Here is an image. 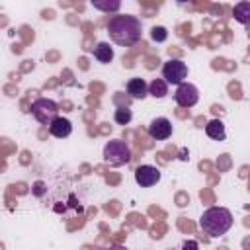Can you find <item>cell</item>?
I'll use <instances>...</instances> for the list:
<instances>
[{
  "label": "cell",
  "instance_id": "obj_17",
  "mask_svg": "<svg viewBox=\"0 0 250 250\" xmlns=\"http://www.w3.org/2000/svg\"><path fill=\"white\" fill-rule=\"evenodd\" d=\"M150 37H152V41H156V43H162V41H166V37H168V31H166V27L158 25V27H152V29H150Z\"/></svg>",
  "mask_w": 250,
  "mask_h": 250
},
{
  "label": "cell",
  "instance_id": "obj_2",
  "mask_svg": "<svg viewBox=\"0 0 250 250\" xmlns=\"http://www.w3.org/2000/svg\"><path fill=\"white\" fill-rule=\"evenodd\" d=\"M199 227L209 236H223L232 227V213L227 207H209L199 217Z\"/></svg>",
  "mask_w": 250,
  "mask_h": 250
},
{
  "label": "cell",
  "instance_id": "obj_15",
  "mask_svg": "<svg viewBox=\"0 0 250 250\" xmlns=\"http://www.w3.org/2000/svg\"><path fill=\"white\" fill-rule=\"evenodd\" d=\"M90 4L100 12H117L121 8V0H90Z\"/></svg>",
  "mask_w": 250,
  "mask_h": 250
},
{
  "label": "cell",
  "instance_id": "obj_13",
  "mask_svg": "<svg viewBox=\"0 0 250 250\" xmlns=\"http://www.w3.org/2000/svg\"><path fill=\"white\" fill-rule=\"evenodd\" d=\"M94 57L98 59V62H111L113 61V49H111V45L109 43H105V41H100L96 47H94Z\"/></svg>",
  "mask_w": 250,
  "mask_h": 250
},
{
  "label": "cell",
  "instance_id": "obj_19",
  "mask_svg": "<svg viewBox=\"0 0 250 250\" xmlns=\"http://www.w3.org/2000/svg\"><path fill=\"white\" fill-rule=\"evenodd\" d=\"M184 246H186V248H188V246H189V248H197V244H195V242H186Z\"/></svg>",
  "mask_w": 250,
  "mask_h": 250
},
{
  "label": "cell",
  "instance_id": "obj_3",
  "mask_svg": "<svg viewBox=\"0 0 250 250\" xmlns=\"http://www.w3.org/2000/svg\"><path fill=\"white\" fill-rule=\"evenodd\" d=\"M104 160L111 166H123L127 162H131V148L125 141H109L104 146Z\"/></svg>",
  "mask_w": 250,
  "mask_h": 250
},
{
  "label": "cell",
  "instance_id": "obj_12",
  "mask_svg": "<svg viewBox=\"0 0 250 250\" xmlns=\"http://www.w3.org/2000/svg\"><path fill=\"white\" fill-rule=\"evenodd\" d=\"M232 16L238 23L242 25H250V2L248 0H242L238 2L234 8H232Z\"/></svg>",
  "mask_w": 250,
  "mask_h": 250
},
{
  "label": "cell",
  "instance_id": "obj_5",
  "mask_svg": "<svg viewBox=\"0 0 250 250\" xmlns=\"http://www.w3.org/2000/svg\"><path fill=\"white\" fill-rule=\"evenodd\" d=\"M162 78L168 84H174V86L186 82V78H188V64L184 61H180V59L166 61L164 66H162Z\"/></svg>",
  "mask_w": 250,
  "mask_h": 250
},
{
  "label": "cell",
  "instance_id": "obj_18",
  "mask_svg": "<svg viewBox=\"0 0 250 250\" xmlns=\"http://www.w3.org/2000/svg\"><path fill=\"white\" fill-rule=\"evenodd\" d=\"M43 188H45L43 182H35V189H33V193H35V195H41V193H43Z\"/></svg>",
  "mask_w": 250,
  "mask_h": 250
},
{
  "label": "cell",
  "instance_id": "obj_4",
  "mask_svg": "<svg viewBox=\"0 0 250 250\" xmlns=\"http://www.w3.org/2000/svg\"><path fill=\"white\" fill-rule=\"evenodd\" d=\"M31 115L41 125H49L59 115V105L49 98H39V100H35L31 104Z\"/></svg>",
  "mask_w": 250,
  "mask_h": 250
},
{
  "label": "cell",
  "instance_id": "obj_20",
  "mask_svg": "<svg viewBox=\"0 0 250 250\" xmlns=\"http://www.w3.org/2000/svg\"><path fill=\"white\" fill-rule=\"evenodd\" d=\"M176 2H182V4H186V2H191V0H176Z\"/></svg>",
  "mask_w": 250,
  "mask_h": 250
},
{
  "label": "cell",
  "instance_id": "obj_6",
  "mask_svg": "<svg viewBox=\"0 0 250 250\" xmlns=\"http://www.w3.org/2000/svg\"><path fill=\"white\" fill-rule=\"evenodd\" d=\"M174 100H176V104L180 107H193L199 102V90L193 84H189V82H182L176 88Z\"/></svg>",
  "mask_w": 250,
  "mask_h": 250
},
{
  "label": "cell",
  "instance_id": "obj_10",
  "mask_svg": "<svg viewBox=\"0 0 250 250\" xmlns=\"http://www.w3.org/2000/svg\"><path fill=\"white\" fill-rule=\"evenodd\" d=\"M127 94L135 100H143L148 96V84L143 78H131L127 82Z\"/></svg>",
  "mask_w": 250,
  "mask_h": 250
},
{
  "label": "cell",
  "instance_id": "obj_9",
  "mask_svg": "<svg viewBox=\"0 0 250 250\" xmlns=\"http://www.w3.org/2000/svg\"><path fill=\"white\" fill-rule=\"evenodd\" d=\"M49 133L57 139H66L70 133H72V123L62 117V115H57L51 123H49Z\"/></svg>",
  "mask_w": 250,
  "mask_h": 250
},
{
  "label": "cell",
  "instance_id": "obj_7",
  "mask_svg": "<svg viewBox=\"0 0 250 250\" xmlns=\"http://www.w3.org/2000/svg\"><path fill=\"white\" fill-rule=\"evenodd\" d=\"M160 180V170L156 166H150V164H141L137 170H135V182L141 186V188H150L154 184H158Z\"/></svg>",
  "mask_w": 250,
  "mask_h": 250
},
{
  "label": "cell",
  "instance_id": "obj_1",
  "mask_svg": "<svg viewBox=\"0 0 250 250\" xmlns=\"http://www.w3.org/2000/svg\"><path fill=\"white\" fill-rule=\"evenodd\" d=\"M107 33L115 45H121V47L135 45L143 33L141 20L135 16H127V14L125 16H113L107 23Z\"/></svg>",
  "mask_w": 250,
  "mask_h": 250
},
{
  "label": "cell",
  "instance_id": "obj_11",
  "mask_svg": "<svg viewBox=\"0 0 250 250\" xmlns=\"http://www.w3.org/2000/svg\"><path fill=\"white\" fill-rule=\"evenodd\" d=\"M205 133L207 137H211L213 141H225L227 133H225V123L221 119H211L207 125H205Z\"/></svg>",
  "mask_w": 250,
  "mask_h": 250
},
{
  "label": "cell",
  "instance_id": "obj_16",
  "mask_svg": "<svg viewBox=\"0 0 250 250\" xmlns=\"http://www.w3.org/2000/svg\"><path fill=\"white\" fill-rule=\"evenodd\" d=\"M113 119H115L117 125H127V123L133 119V111H131L127 105H119V107L115 109V113H113Z\"/></svg>",
  "mask_w": 250,
  "mask_h": 250
},
{
  "label": "cell",
  "instance_id": "obj_14",
  "mask_svg": "<svg viewBox=\"0 0 250 250\" xmlns=\"http://www.w3.org/2000/svg\"><path fill=\"white\" fill-rule=\"evenodd\" d=\"M148 94L154 96V98H164L168 94V82L164 78H154L148 84Z\"/></svg>",
  "mask_w": 250,
  "mask_h": 250
},
{
  "label": "cell",
  "instance_id": "obj_8",
  "mask_svg": "<svg viewBox=\"0 0 250 250\" xmlns=\"http://www.w3.org/2000/svg\"><path fill=\"white\" fill-rule=\"evenodd\" d=\"M148 135L156 141H164L172 135V123L166 117H154L148 125Z\"/></svg>",
  "mask_w": 250,
  "mask_h": 250
}]
</instances>
